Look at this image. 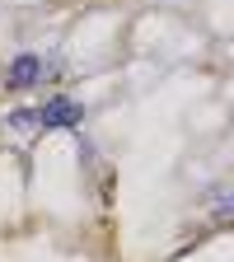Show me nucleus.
Masks as SVG:
<instances>
[{
  "label": "nucleus",
  "instance_id": "nucleus-1",
  "mask_svg": "<svg viewBox=\"0 0 234 262\" xmlns=\"http://www.w3.org/2000/svg\"><path fill=\"white\" fill-rule=\"evenodd\" d=\"M52 80V61L42 52H19L5 61V89L10 94H28V89H42Z\"/></svg>",
  "mask_w": 234,
  "mask_h": 262
},
{
  "label": "nucleus",
  "instance_id": "nucleus-3",
  "mask_svg": "<svg viewBox=\"0 0 234 262\" xmlns=\"http://www.w3.org/2000/svg\"><path fill=\"white\" fill-rule=\"evenodd\" d=\"M5 126H14V131H38V108H14V113H5Z\"/></svg>",
  "mask_w": 234,
  "mask_h": 262
},
{
  "label": "nucleus",
  "instance_id": "nucleus-2",
  "mask_svg": "<svg viewBox=\"0 0 234 262\" xmlns=\"http://www.w3.org/2000/svg\"><path fill=\"white\" fill-rule=\"evenodd\" d=\"M84 122V103L71 94H47L38 103V131H80Z\"/></svg>",
  "mask_w": 234,
  "mask_h": 262
},
{
  "label": "nucleus",
  "instance_id": "nucleus-4",
  "mask_svg": "<svg viewBox=\"0 0 234 262\" xmlns=\"http://www.w3.org/2000/svg\"><path fill=\"white\" fill-rule=\"evenodd\" d=\"M211 215H220V220H225V215H234V187H225V192H216V196H211Z\"/></svg>",
  "mask_w": 234,
  "mask_h": 262
}]
</instances>
